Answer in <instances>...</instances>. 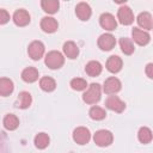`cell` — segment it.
<instances>
[{"label": "cell", "mask_w": 153, "mask_h": 153, "mask_svg": "<svg viewBox=\"0 0 153 153\" xmlns=\"http://www.w3.org/2000/svg\"><path fill=\"white\" fill-rule=\"evenodd\" d=\"M63 63H65V57L60 51L53 50L45 55V65L50 69H59L63 66Z\"/></svg>", "instance_id": "1"}, {"label": "cell", "mask_w": 153, "mask_h": 153, "mask_svg": "<svg viewBox=\"0 0 153 153\" xmlns=\"http://www.w3.org/2000/svg\"><path fill=\"white\" fill-rule=\"evenodd\" d=\"M100 86L99 84H91L86 92L82 94V99L87 104H96L100 99Z\"/></svg>", "instance_id": "2"}, {"label": "cell", "mask_w": 153, "mask_h": 153, "mask_svg": "<svg viewBox=\"0 0 153 153\" xmlns=\"http://www.w3.org/2000/svg\"><path fill=\"white\" fill-rule=\"evenodd\" d=\"M93 140H94V143L99 147H106L112 143V140H114V136L111 134V131L109 130H105V129H100L98 131H96L94 136H93Z\"/></svg>", "instance_id": "3"}, {"label": "cell", "mask_w": 153, "mask_h": 153, "mask_svg": "<svg viewBox=\"0 0 153 153\" xmlns=\"http://www.w3.org/2000/svg\"><path fill=\"white\" fill-rule=\"evenodd\" d=\"M27 54L32 60H39L44 54V45L39 41H33L27 48Z\"/></svg>", "instance_id": "4"}, {"label": "cell", "mask_w": 153, "mask_h": 153, "mask_svg": "<svg viewBox=\"0 0 153 153\" xmlns=\"http://www.w3.org/2000/svg\"><path fill=\"white\" fill-rule=\"evenodd\" d=\"M91 139V134L90 130L85 127H78L74 131H73V140L79 143V145H85L90 141Z\"/></svg>", "instance_id": "5"}, {"label": "cell", "mask_w": 153, "mask_h": 153, "mask_svg": "<svg viewBox=\"0 0 153 153\" xmlns=\"http://www.w3.org/2000/svg\"><path fill=\"white\" fill-rule=\"evenodd\" d=\"M117 18H118L120 23L123 24V25H130L134 22L133 12H131L130 7H128V6H121L118 8Z\"/></svg>", "instance_id": "6"}, {"label": "cell", "mask_w": 153, "mask_h": 153, "mask_svg": "<svg viewBox=\"0 0 153 153\" xmlns=\"http://www.w3.org/2000/svg\"><path fill=\"white\" fill-rule=\"evenodd\" d=\"M105 106L115 112H122L126 109V104L117 96H109L105 100Z\"/></svg>", "instance_id": "7"}, {"label": "cell", "mask_w": 153, "mask_h": 153, "mask_svg": "<svg viewBox=\"0 0 153 153\" xmlns=\"http://www.w3.org/2000/svg\"><path fill=\"white\" fill-rule=\"evenodd\" d=\"M116 44V39L111 33H103L99 38H98V47L102 50H111Z\"/></svg>", "instance_id": "8"}, {"label": "cell", "mask_w": 153, "mask_h": 153, "mask_svg": "<svg viewBox=\"0 0 153 153\" xmlns=\"http://www.w3.org/2000/svg\"><path fill=\"white\" fill-rule=\"evenodd\" d=\"M99 24L103 29H105L108 31H112L117 26V22L111 13H103L99 18Z\"/></svg>", "instance_id": "9"}, {"label": "cell", "mask_w": 153, "mask_h": 153, "mask_svg": "<svg viewBox=\"0 0 153 153\" xmlns=\"http://www.w3.org/2000/svg\"><path fill=\"white\" fill-rule=\"evenodd\" d=\"M104 92L108 94H115L121 90V81L115 78V76H110L105 80L104 82Z\"/></svg>", "instance_id": "10"}, {"label": "cell", "mask_w": 153, "mask_h": 153, "mask_svg": "<svg viewBox=\"0 0 153 153\" xmlns=\"http://www.w3.org/2000/svg\"><path fill=\"white\" fill-rule=\"evenodd\" d=\"M13 22L18 26H26L30 23V14L26 10H17L13 14Z\"/></svg>", "instance_id": "11"}, {"label": "cell", "mask_w": 153, "mask_h": 153, "mask_svg": "<svg viewBox=\"0 0 153 153\" xmlns=\"http://www.w3.org/2000/svg\"><path fill=\"white\" fill-rule=\"evenodd\" d=\"M59 27V24L56 22L55 18L53 17H43L42 20H41V29L44 31V32H48V33H53L57 30Z\"/></svg>", "instance_id": "12"}, {"label": "cell", "mask_w": 153, "mask_h": 153, "mask_svg": "<svg viewBox=\"0 0 153 153\" xmlns=\"http://www.w3.org/2000/svg\"><path fill=\"white\" fill-rule=\"evenodd\" d=\"M75 13H76V16H78V18L80 20H88L90 17H91L92 11H91V7H90L88 4L79 2L76 5V7H75Z\"/></svg>", "instance_id": "13"}, {"label": "cell", "mask_w": 153, "mask_h": 153, "mask_svg": "<svg viewBox=\"0 0 153 153\" xmlns=\"http://www.w3.org/2000/svg\"><path fill=\"white\" fill-rule=\"evenodd\" d=\"M131 35H133V39L139 44V45H146L148 42H149V35L148 32L141 30V29H137V27H134L133 31H131Z\"/></svg>", "instance_id": "14"}, {"label": "cell", "mask_w": 153, "mask_h": 153, "mask_svg": "<svg viewBox=\"0 0 153 153\" xmlns=\"http://www.w3.org/2000/svg\"><path fill=\"white\" fill-rule=\"evenodd\" d=\"M122 68V60L117 55H112L106 61V69L111 73H117Z\"/></svg>", "instance_id": "15"}, {"label": "cell", "mask_w": 153, "mask_h": 153, "mask_svg": "<svg viewBox=\"0 0 153 153\" xmlns=\"http://www.w3.org/2000/svg\"><path fill=\"white\" fill-rule=\"evenodd\" d=\"M63 53L68 59L73 60V59H76V56L79 55V48L74 42L68 41L63 44Z\"/></svg>", "instance_id": "16"}, {"label": "cell", "mask_w": 153, "mask_h": 153, "mask_svg": "<svg viewBox=\"0 0 153 153\" xmlns=\"http://www.w3.org/2000/svg\"><path fill=\"white\" fill-rule=\"evenodd\" d=\"M13 81L8 78H0V96L6 97L13 92Z\"/></svg>", "instance_id": "17"}, {"label": "cell", "mask_w": 153, "mask_h": 153, "mask_svg": "<svg viewBox=\"0 0 153 153\" xmlns=\"http://www.w3.org/2000/svg\"><path fill=\"white\" fill-rule=\"evenodd\" d=\"M22 79L25 82H35L38 79V71L35 67H27L22 72Z\"/></svg>", "instance_id": "18"}, {"label": "cell", "mask_w": 153, "mask_h": 153, "mask_svg": "<svg viewBox=\"0 0 153 153\" xmlns=\"http://www.w3.org/2000/svg\"><path fill=\"white\" fill-rule=\"evenodd\" d=\"M137 24L146 30H151L152 29V16L148 12H141L137 16Z\"/></svg>", "instance_id": "19"}, {"label": "cell", "mask_w": 153, "mask_h": 153, "mask_svg": "<svg viewBox=\"0 0 153 153\" xmlns=\"http://www.w3.org/2000/svg\"><path fill=\"white\" fill-rule=\"evenodd\" d=\"M32 102V98H31V94L26 91H23L18 94V99H17V106L19 109H26L30 106Z\"/></svg>", "instance_id": "20"}, {"label": "cell", "mask_w": 153, "mask_h": 153, "mask_svg": "<svg viewBox=\"0 0 153 153\" xmlns=\"http://www.w3.org/2000/svg\"><path fill=\"white\" fill-rule=\"evenodd\" d=\"M41 6L44 12L53 14V13L57 12V10L60 7V2L57 0H43L41 2Z\"/></svg>", "instance_id": "21"}, {"label": "cell", "mask_w": 153, "mask_h": 153, "mask_svg": "<svg viewBox=\"0 0 153 153\" xmlns=\"http://www.w3.org/2000/svg\"><path fill=\"white\" fill-rule=\"evenodd\" d=\"M85 71L90 76H98L102 73V65L98 61H90L86 65Z\"/></svg>", "instance_id": "22"}, {"label": "cell", "mask_w": 153, "mask_h": 153, "mask_svg": "<svg viewBox=\"0 0 153 153\" xmlns=\"http://www.w3.org/2000/svg\"><path fill=\"white\" fill-rule=\"evenodd\" d=\"M4 126H5V128L7 130H14L19 126V120H18V117L16 115L8 114L4 118Z\"/></svg>", "instance_id": "23"}, {"label": "cell", "mask_w": 153, "mask_h": 153, "mask_svg": "<svg viewBox=\"0 0 153 153\" xmlns=\"http://www.w3.org/2000/svg\"><path fill=\"white\" fill-rule=\"evenodd\" d=\"M39 86H41V88H42L43 91H45V92H51V91L55 90L56 82H55V80H54L53 78H50V76H43V78L39 80Z\"/></svg>", "instance_id": "24"}, {"label": "cell", "mask_w": 153, "mask_h": 153, "mask_svg": "<svg viewBox=\"0 0 153 153\" xmlns=\"http://www.w3.org/2000/svg\"><path fill=\"white\" fill-rule=\"evenodd\" d=\"M49 145V136L45 133H39L35 136V146L39 149H44Z\"/></svg>", "instance_id": "25"}, {"label": "cell", "mask_w": 153, "mask_h": 153, "mask_svg": "<svg viewBox=\"0 0 153 153\" xmlns=\"http://www.w3.org/2000/svg\"><path fill=\"white\" fill-rule=\"evenodd\" d=\"M120 45H121V50L126 54V55H131L135 50L134 45H133V42L127 38V37H123L120 39Z\"/></svg>", "instance_id": "26"}, {"label": "cell", "mask_w": 153, "mask_h": 153, "mask_svg": "<svg viewBox=\"0 0 153 153\" xmlns=\"http://www.w3.org/2000/svg\"><path fill=\"white\" fill-rule=\"evenodd\" d=\"M137 137H139V141L141 143H149L152 141V131H151V129L147 128V127L140 128V130L137 133Z\"/></svg>", "instance_id": "27"}, {"label": "cell", "mask_w": 153, "mask_h": 153, "mask_svg": "<svg viewBox=\"0 0 153 153\" xmlns=\"http://www.w3.org/2000/svg\"><path fill=\"white\" fill-rule=\"evenodd\" d=\"M106 116V112L104 109L99 108V106H92L90 109V117L92 120H96V121H100L103 118H105Z\"/></svg>", "instance_id": "28"}, {"label": "cell", "mask_w": 153, "mask_h": 153, "mask_svg": "<svg viewBox=\"0 0 153 153\" xmlns=\"http://www.w3.org/2000/svg\"><path fill=\"white\" fill-rule=\"evenodd\" d=\"M71 86H72V88L75 90V91H82V90H85V88L87 87V82H86L85 79L74 78V79H72V81H71Z\"/></svg>", "instance_id": "29"}, {"label": "cell", "mask_w": 153, "mask_h": 153, "mask_svg": "<svg viewBox=\"0 0 153 153\" xmlns=\"http://www.w3.org/2000/svg\"><path fill=\"white\" fill-rule=\"evenodd\" d=\"M10 20V13L6 10H0V25L6 24Z\"/></svg>", "instance_id": "30"}, {"label": "cell", "mask_w": 153, "mask_h": 153, "mask_svg": "<svg viewBox=\"0 0 153 153\" xmlns=\"http://www.w3.org/2000/svg\"><path fill=\"white\" fill-rule=\"evenodd\" d=\"M152 68H153V65H152V63H148V65H147V67H146V74H147V76H148L149 79H152V78H153Z\"/></svg>", "instance_id": "31"}]
</instances>
